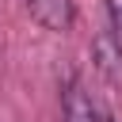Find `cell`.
I'll use <instances>...</instances> for the list:
<instances>
[{
	"instance_id": "6da1fadb",
	"label": "cell",
	"mask_w": 122,
	"mask_h": 122,
	"mask_svg": "<svg viewBox=\"0 0 122 122\" xmlns=\"http://www.w3.org/2000/svg\"><path fill=\"white\" fill-rule=\"evenodd\" d=\"M27 11H30V19H34L38 27H46V30H69V27L76 23L72 0H30Z\"/></svg>"
},
{
	"instance_id": "277c9868",
	"label": "cell",
	"mask_w": 122,
	"mask_h": 122,
	"mask_svg": "<svg viewBox=\"0 0 122 122\" xmlns=\"http://www.w3.org/2000/svg\"><path fill=\"white\" fill-rule=\"evenodd\" d=\"M107 11H111V30L122 38V0H107Z\"/></svg>"
},
{
	"instance_id": "7a4b0ae2",
	"label": "cell",
	"mask_w": 122,
	"mask_h": 122,
	"mask_svg": "<svg viewBox=\"0 0 122 122\" xmlns=\"http://www.w3.org/2000/svg\"><path fill=\"white\" fill-rule=\"evenodd\" d=\"M92 53H95V69H99L111 84L122 88V38H118L114 30H99Z\"/></svg>"
},
{
	"instance_id": "5b68a950",
	"label": "cell",
	"mask_w": 122,
	"mask_h": 122,
	"mask_svg": "<svg viewBox=\"0 0 122 122\" xmlns=\"http://www.w3.org/2000/svg\"><path fill=\"white\" fill-rule=\"evenodd\" d=\"M99 122H114V118H107V114H99Z\"/></svg>"
},
{
	"instance_id": "3957f363",
	"label": "cell",
	"mask_w": 122,
	"mask_h": 122,
	"mask_svg": "<svg viewBox=\"0 0 122 122\" xmlns=\"http://www.w3.org/2000/svg\"><path fill=\"white\" fill-rule=\"evenodd\" d=\"M61 111H65V122H99V111L76 76H69L61 88Z\"/></svg>"
}]
</instances>
